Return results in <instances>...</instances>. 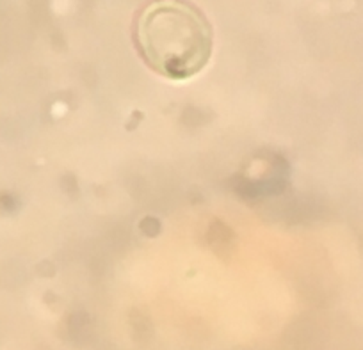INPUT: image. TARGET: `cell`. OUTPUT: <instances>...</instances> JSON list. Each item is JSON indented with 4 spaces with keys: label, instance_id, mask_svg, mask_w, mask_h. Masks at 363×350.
I'll return each mask as SVG.
<instances>
[{
    "label": "cell",
    "instance_id": "obj_1",
    "mask_svg": "<svg viewBox=\"0 0 363 350\" xmlns=\"http://www.w3.org/2000/svg\"><path fill=\"white\" fill-rule=\"evenodd\" d=\"M135 47L146 64L169 79H189L203 69L212 54L207 18L180 0H160L139 15Z\"/></svg>",
    "mask_w": 363,
    "mask_h": 350
}]
</instances>
